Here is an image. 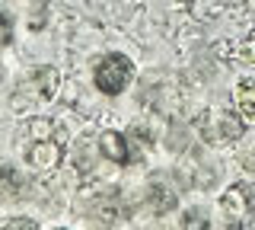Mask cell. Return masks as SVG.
<instances>
[{"label": "cell", "mask_w": 255, "mask_h": 230, "mask_svg": "<svg viewBox=\"0 0 255 230\" xmlns=\"http://www.w3.org/2000/svg\"><path fill=\"white\" fill-rule=\"evenodd\" d=\"M67 144H64V131L51 118L32 115L22 128V163L32 173H54L64 163Z\"/></svg>", "instance_id": "6da1fadb"}, {"label": "cell", "mask_w": 255, "mask_h": 230, "mask_svg": "<svg viewBox=\"0 0 255 230\" xmlns=\"http://www.w3.org/2000/svg\"><path fill=\"white\" fill-rule=\"evenodd\" d=\"M77 208L90 224H122L131 218V205L125 202L118 186H96L90 192H83Z\"/></svg>", "instance_id": "7a4b0ae2"}, {"label": "cell", "mask_w": 255, "mask_h": 230, "mask_svg": "<svg viewBox=\"0 0 255 230\" xmlns=\"http://www.w3.org/2000/svg\"><path fill=\"white\" fill-rule=\"evenodd\" d=\"M134 61L122 51H106L102 58H96L93 64V86L102 93V96H122L128 86L134 83Z\"/></svg>", "instance_id": "3957f363"}, {"label": "cell", "mask_w": 255, "mask_h": 230, "mask_svg": "<svg viewBox=\"0 0 255 230\" xmlns=\"http://www.w3.org/2000/svg\"><path fill=\"white\" fill-rule=\"evenodd\" d=\"M61 90V70L51 67V64H42V67H32L19 83H16V93H13V106L16 109H32V106H45L58 96Z\"/></svg>", "instance_id": "277c9868"}, {"label": "cell", "mask_w": 255, "mask_h": 230, "mask_svg": "<svg viewBox=\"0 0 255 230\" xmlns=\"http://www.w3.org/2000/svg\"><path fill=\"white\" fill-rule=\"evenodd\" d=\"M96 144H99L102 160H109L115 166H134V163L143 160V154H147V150L131 138V131H102Z\"/></svg>", "instance_id": "5b68a950"}, {"label": "cell", "mask_w": 255, "mask_h": 230, "mask_svg": "<svg viewBox=\"0 0 255 230\" xmlns=\"http://www.w3.org/2000/svg\"><path fill=\"white\" fill-rule=\"evenodd\" d=\"M220 211L227 214V227H246V218H255V182H233L220 195Z\"/></svg>", "instance_id": "8992f818"}, {"label": "cell", "mask_w": 255, "mask_h": 230, "mask_svg": "<svg viewBox=\"0 0 255 230\" xmlns=\"http://www.w3.org/2000/svg\"><path fill=\"white\" fill-rule=\"evenodd\" d=\"M179 186L172 182L169 173H156L153 179L147 182V192H143V198H147V208L153 214H169L175 205H179Z\"/></svg>", "instance_id": "52a82bcc"}, {"label": "cell", "mask_w": 255, "mask_h": 230, "mask_svg": "<svg viewBox=\"0 0 255 230\" xmlns=\"http://www.w3.org/2000/svg\"><path fill=\"white\" fill-rule=\"evenodd\" d=\"M246 118L239 112H217L214 115V128H204V134L214 141V144H236V141H243L246 134Z\"/></svg>", "instance_id": "ba28073f"}, {"label": "cell", "mask_w": 255, "mask_h": 230, "mask_svg": "<svg viewBox=\"0 0 255 230\" xmlns=\"http://www.w3.org/2000/svg\"><path fill=\"white\" fill-rule=\"evenodd\" d=\"M29 195V179L19 166L0 163V202H22Z\"/></svg>", "instance_id": "9c48e42d"}, {"label": "cell", "mask_w": 255, "mask_h": 230, "mask_svg": "<svg viewBox=\"0 0 255 230\" xmlns=\"http://www.w3.org/2000/svg\"><path fill=\"white\" fill-rule=\"evenodd\" d=\"M233 102H236V112L252 125L255 122V77H243V80L236 83Z\"/></svg>", "instance_id": "30bf717a"}, {"label": "cell", "mask_w": 255, "mask_h": 230, "mask_svg": "<svg viewBox=\"0 0 255 230\" xmlns=\"http://www.w3.org/2000/svg\"><path fill=\"white\" fill-rule=\"evenodd\" d=\"M51 0H32V6H29V29L32 32H42V29L48 26V16H51Z\"/></svg>", "instance_id": "8fae6325"}, {"label": "cell", "mask_w": 255, "mask_h": 230, "mask_svg": "<svg viewBox=\"0 0 255 230\" xmlns=\"http://www.w3.org/2000/svg\"><path fill=\"white\" fill-rule=\"evenodd\" d=\"M179 224H182V227H211V221H207V211L191 208V211H185V218H182Z\"/></svg>", "instance_id": "7c38bea8"}, {"label": "cell", "mask_w": 255, "mask_h": 230, "mask_svg": "<svg viewBox=\"0 0 255 230\" xmlns=\"http://www.w3.org/2000/svg\"><path fill=\"white\" fill-rule=\"evenodd\" d=\"M10 38H13V19H10V13L3 10V3H0V48L10 45Z\"/></svg>", "instance_id": "4fadbf2b"}, {"label": "cell", "mask_w": 255, "mask_h": 230, "mask_svg": "<svg viewBox=\"0 0 255 230\" xmlns=\"http://www.w3.org/2000/svg\"><path fill=\"white\" fill-rule=\"evenodd\" d=\"M236 160H239V166H243L246 173H255V141H249V144L239 150Z\"/></svg>", "instance_id": "5bb4252c"}, {"label": "cell", "mask_w": 255, "mask_h": 230, "mask_svg": "<svg viewBox=\"0 0 255 230\" xmlns=\"http://www.w3.org/2000/svg\"><path fill=\"white\" fill-rule=\"evenodd\" d=\"M3 227H13V230H22V227H26V230H35L38 224H35V221H29V218H16V221H3Z\"/></svg>", "instance_id": "9a60e30c"}, {"label": "cell", "mask_w": 255, "mask_h": 230, "mask_svg": "<svg viewBox=\"0 0 255 230\" xmlns=\"http://www.w3.org/2000/svg\"><path fill=\"white\" fill-rule=\"evenodd\" d=\"M0 80H3V67H0Z\"/></svg>", "instance_id": "2e32d148"}]
</instances>
